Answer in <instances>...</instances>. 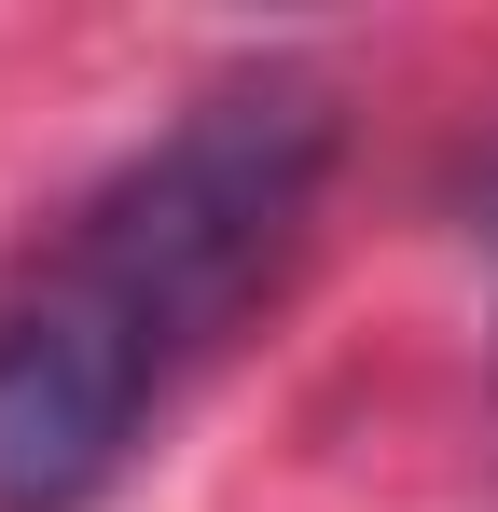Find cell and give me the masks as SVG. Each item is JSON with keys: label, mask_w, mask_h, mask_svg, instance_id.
<instances>
[{"label": "cell", "mask_w": 498, "mask_h": 512, "mask_svg": "<svg viewBox=\"0 0 498 512\" xmlns=\"http://www.w3.org/2000/svg\"><path fill=\"white\" fill-rule=\"evenodd\" d=\"M319 180H332V97L305 70H236V84L194 97L153 153H125L83 194L42 277L153 388H180V360H208L277 291V263L305 250Z\"/></svg>", "instance_id": "1"}, {"label": "cell", "mask_w": 498, "mask_h": 512, "mask_svg": "<svg viewBox=\"0 0 498 512\" xmlns=\"http://www.w3.org/2000/svg\"><path fill=\"white\" fill-rule=\"evenodd\" d=\"M153 402H166L153 374L97 333L56 277H28L0 305V512H83L139 457Z\"/></svg>", "instance_id": "2"}]
</instances>
